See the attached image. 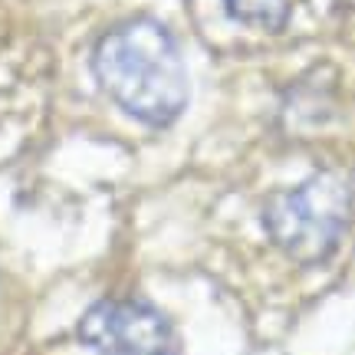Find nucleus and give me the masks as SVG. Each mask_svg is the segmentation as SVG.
Wrapping results in <instances>:
<instances>
[{"instance_id":"1","label":"nucleus","mask_w":355,"mask_h":355,"mask_svg":"<svg viewBox=\"0 0 355 355\" xmlns=\"http://www.w3.org/2000/svg\"><path fill=\"white\" fill-rule=\"evenodd\" d=\"M92 73L102 92L145 125L175 122L188 102V73L175 37L148 17L112 26L92 50Z\"/></svg>"},{"instance_id":"2","label":"nucleus","mask_w":355,"mask_h":355,"mask_svg":"<svg viewBox=\"0 0 355 355\" xmlns=\"http://www.w3.org/2000/svg\"><path fill=\"white\" fill-rule=\"evenodd\" d=\"M352 220V184L336 171H319L309 181L270 198L263 227L279 250L300 263H319L339 247Z\"/></svg>"},{"instance_id":"3","label":"nucleus","mask_w":355,"mask_h":355,"mask_svg":"<svg viewBox=\"0 0 355 355\" xmlns=\"http://www.w3.org/2000/svg\"><path fill=\"white\" fill-rule=\"evenodd\" d=\"M79 339L99 355H181L175 326L135 300L96 303L79 322Z\"/></svg>"},{"instance_id":"4","label":"nucleus","mask_w":355,"mask_h":355,"mask_svg":"<svg viewBox=\"0 0 355 355\" xmlns=\"http://www.w3.org/2000/svg\"><path fill=\"white\" fill-rule=\"evenodd\" d=\"M227 13L234 20L247 26H260V30H279L286 24V0H224Z\"/></svg>"}]
</instances>
